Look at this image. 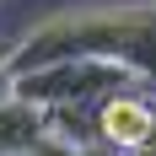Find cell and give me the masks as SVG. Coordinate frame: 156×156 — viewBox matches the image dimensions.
Instances as JSON below:
<instances>
[{"mask_svg":"<svg viewBox=\"0 0 156 156\" xmlns=\"http://www.w3.org/2000/svg\"><path fill=\"white\" fill-rule=\"evenodd\" d=\"M22 156H81V140H70V135H48V140H38L32 151H22Z\"/></svg>","mask_w":156,"mask_h":156,"instance_id":"obj_5","label":"cell"},{"mask_svg":"<svg viewBox=\"0 0 156 156\" xmlns=\"http://www.w3.org/2000/svg\"><path fill=\"white\" fill-rule=\"evenodd\" d=\"M59 129V113L54 108H38V102H27V97H0V156H22L32 151L38 140H48Z\"/></svg>","mask_w":156,"mask_h":156,"instance_id":"obj_4","label":"cell"},{"mask_svg":"<svg viewBox=\"0 0 156 156\" xmlns=\"http://www.w3.org/2000/svg\"><path fill=\"white\" fill-rule=\"evenodd\" d=\"M135 156H156V124H151V135L140 140V151H135Z\"/></svg>","mask_w":156,"mask_h":156,"instance_id":"obj_7","label":"cell"},{"mask_svg":"<svg viewBox=\"0 0 156 156\" xmlns=\"http://www.w3.org/2000/svg\"><path fill=\"white\" fill-rule=\"evenodd\" d=\"M81 156H129V151H113V145H102V140H86Z\"/></svg>","mask_w":156,"mask_h":156,"instance_id":"obj_6","label":"cell"},{"mask_svg":"<svg viewBox=\"0 0 156 156\" xmlns=\"http://www.w3.org/2000/svg\"><path fill=\"white\" fill-rule=\"evenodd\" d=\"M0 97H11V76H5V59H0Z\"/></svg>","mask_w":156,"mask_h":156,"instance_id":"obj_8","label":"cell"},{"mask_svg":"<svg viewBox=\"0 0 156 156\" xmlns=\"http://www.w3.org/2000/svg\"><path fill=\"white\" fill-rule=\"evenodd\" d=\"M140 76L129 65H113V59H65V65H43V70H27V76L11 81L16 97H27L38 108H97L119 92H135Z\"/></svg>","mask_w":156,"mask_h":156,"instance_id":"obj_2","label":"cell"},{"mask_svg":"<svg viewBox=\"0 0 156 156\" xmlns=\"http://www.w3.org/2000/svg\"><path fill=\"white\" fill-rule=\"evenodd\" d=\"M151 124H156V97H140V92H119L92 108V135L113 151H129V156L140 151Z\"/></svg>","mask_w":156,"mask_h":156,"instance_id":"obj_3","label":"cell"},{"mask_svg":"<svg viewBox=\"0 0 156 156\" xmlns=\"http://www.w3.org/2000/svg\"><path fill=\"white\" fill-rule=\"evenodd\" d=\"M0 59H5L11 81L27 76V70H43V65H65V59H113L156 86V0L151 5L59 11L48 22H38L22 43H11Z\"/></svg>","mask_w":156,"mask_h":156,"instance_id":"obj_1","label":"cell"}]
</instances>
